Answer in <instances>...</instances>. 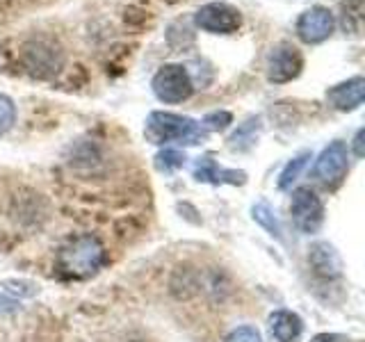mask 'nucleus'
<instances>
[{
	"label": "nucleus",
	"instance_id": "f257e3e1",
	"mask_svg": "<svg viewBox=\"0 0 365 342\" xmlns=\"http://www.w3.org/2000/svg\"><path fill=\"white\" fill-rule=\"evenodd\" d=\"M144 137L146 142L151 144H201L208 133L201 128L199 121H194L190 117H182V114H174V112H151L144 125Z\"/></svg>",
	"mask_w": 365,
	"mask_h": 342
},
{
	"label": "nucleus",
	"instance_id": "f03ea898",
	"mask_svg": "<svg viewBox=\"0 0 365 342\" xmlns=\"http://www.w3.org/2000/svg\"><path fill=\"white\" fill-rule=\"evenodd\" d=\"M106 262V249L96 237L83 235L68 242L60 249L57 256V267H60L66 276L73 279H87L91 274H96L101 265Z\"/></svg>",
	"mask_w": 365,
	"mask_h": 342
},
{
	"label": "nucleus",
	"instance_id": "7ed1b4c3",
	"mask_svg": "<svg viewBox=\"0 0 365 342\" xmlns=\"http://www.w3.org/2000/svg\"><path fill=\"white\" fill-rule=\"evenodd\" d=\"M151 89L158 100L163 103H182L192 96L194 80L182 64H165L158 68L151 80Z\"/></svg>",
	"mask_w": 365,
	"mask_h": 342
},
{
	"label": "nucleus",
	"instance_id": "20e7f679",
	"mask_svg": "<svg viewBox=\"0 0 365 342\" xmlns=\"http://www.w3.org/2000/svg\"><path fill=\"white\" fill-rule=\"evenodd\" d=\"M349 171V148L345 142H331L319 157L315 160V167H313V176L317 182H322L324 187L329 190H336L342 180H345Z\"/></svg>",
	"mask_w": 365,
	"mask_h": 342
},
{
	"label": "nucleus",
	"instance_id": "39448f33",
	"mask_svg": "<svg viewBox=\"0 0 365 342\" xmlns=\"http://www.w3.org/2000/svg\"><path fill=\"white\" fill-rule=\"evenodd\" d=\"M194 26L210 34H233L242 28V14L231 3H208L194 11Z\"/></svg>",
	"mask_w": 365,
	"mask_h": 342
},
{
	"label": "nucleus",
	"instance_id": "423d86ee",
	"mask_svg": "<svg viewBox=\"0 0 365 342\" xmlns=\"http://www.w3.org/2000/svg\"><path fill=\"white\" fill-rule=\"evenodd\" d=\"M292 222L302 233H317L324 222V203L311 187H297L290 201Z\"/></svg>",
	"mask_w": 365,
	"mask_h": 342
},
{
	"label": "nucleus",
	"instance_id": "0eeeda50",
	"mask_svg": "<svg viewBox=\"0 0 365 342\" xmlns=\"http://www.w3.org/2000/svg\"><path fill=\"white\" fill-rule=\"evenodd\" d=\"M302 68H304V55L299 53V48H294L290 43L274 46L265 62L267 80L274 85H285L290 80L299 78Z\"/></svg>",
	"mask_w": 365,
	"mask_h": 342
},
{
	"label": "nucleus",
	"instance_id": "6e6552de",
	"mask_svg": "<svg viewBox=\"0 0 365 342\" xmlns=\"http://www.w3.org/2000/svg\"><path fill=\"white\" fill-rule=\"evenodd\" d=\"M334 28H336L334 11H331L329 7H322V5L304 9L294 23L297 37H299L304 43H311V46L327 41L331 34H334Z\"/></svg>",
	"mask_w": 365,
	"mask_h": 342
},
{
	"label": "nucleus",
	"instance_id": "1a4fd4ad",
	"mask_svg": "<svg viewBox=\"0 0 365 342\" xmlns=\"http://www.w3.org/2000/svg\"><path fill=\"white\" fill-rule=\"evenodd\" d=\"M26 62H28V68L34 76L48 78V76L60 71L64 57H62V51H57L51 43L32 41L26 46Z\"/></svg>",
	"mask_w": 365,
	"mask_h": 342
},
{
	"label": "nucleus",
	"instance_id": "9d476101",
	"mask_svg": "<svg viewBox=\"0 0 365 342\" xmlns=\"http://www.w3.org/2000/svg\"><path fill=\"white\" fill-rule=\"evenodd\" d=\"M365 96V80L361 76H354L345 83L331 87L327 91V103L338 112H354L363 105Z\"/></svg>",
	"mask_w": 365,
	"mask_h": 342
},
{
	"label": "nucleus",
	"instance_id": "9b49d317",
	"mask_svg": "<svg viewBox=\"0 0 365 342\" xmlns=\"http://www.w3.org/2000/svg\"><path fill=\"white\" fill-rule=\"evenodd\" d=\"M194 178L199 182H210V185H245L247 174L237 169H224L217 165L212 155H201L194 165Z\"/></svg>",
	"mask_w": 365,
	"mask_h": 342
},
{
	"label": "nucleus",
	"instance_id": "f8f14e48",
	"mask_svg": "<svg viewBox=\"0 0 365 342\" xmlns=\"http://www.w3.org/2000/svg\"><path fill=\"white\" fill-rule=\"evenodd\" d=\"M267 328H269V342H294L302 336L304 322L299 315H294L290 311H277L269 315Z\"/></svg>",
	"mask_w": 365,
	"mask_h": 342
},
{
	"label": "nucleus",
	"instance_id": "ddd939ff",
	"mask_svg": "<svg viewBox=\"0 0 365 342\" xmlns=\"http://www.w3.org/2000/svg\"><path fill=\"white\" fill-rule=\"evenodd\" d=\"M308 260L313 262L315 271L324 274V276H338V274H340V258L334 251V247H329L327 242L315 244L313 251H311V256H308Z\"/></svg>",
	"mask_w": 365,
	"mask_h": 342
},
{
	"label": "nucleus",
	"instance_id": "4468645a",
	"mask_svg": "<svg viewBox=\"0 0 365 342\" xmlns=\"http://www.w3.org/2000/svg\"><path fill=\"white\" fill-rule=\"evenodd\" d=\"M260 128H262L260 117H249L231 137H228V146H231L233 151H247V148L256 144Z\"/></svg>",
	"mask_w": 365,
	"mask_h": 342
},
{
	"label": "nucleus",
	"instance_id": "2eb2a0df",
	"mask_svg": "<svg viewBox=\"0 0 365 342\" xmlns=\"http://www.w3.org/2000/svg\"><path fill=\"white\" fill-rule=\"evenodd\" d=\"M308 160H311V151H302L299 155H294L288 165L283 167L281 171V176H279V190H290L292 187V182L299 178V174L306 169L308 165Z\"/></svg>",
	"mask_w": 365,
	"mask_h": 342
},
{
	"label": "nucleus",
	"instance_id": "dca6fc26",
	"mask_svg": "<svg viewBox=\"0 0 365 342\" xmlns=\"http://www.w3.org/2000/svg\"><path fill=\"white\" fill-rule=\"evenodd\" d=\"M254 219L262 226V228H267V231L277 237V239H283V231H281V224L279 219L274 217V210L269 208L267 203H256L254 205Z\"/></svg>",
	"mask_w": 365,
	"mask_h": 342
},
{
	"label": "nucleus",
	"instance_id": "f3484780",
	"mask_svg": "<svg viewBox=\"0 0 365 342\" xmlns=\"http://www.w3.org/2000/svg\"><path fill=\"white\" fill-rule=\"evenodd\" d=\"M185 153L182 151H176V148H165V151H160L155 155V169L163 171V174H171V171L180 169L185 165Z\"/></svg>",
	"mask_w": 365,
	"mask_h": 342
},
{
	"label": "nucleus",
	"instance_id": "a211bd4d",
	"mask_svg": "<svg viewBox=\"0 0 365 342\" xmlns=\"http://www.w3.org/2000/svg\"><path fill=\"white\" fill-rule=\"evenodd\" d=\"M231 121H233V114H231V112L217 110V112L205 114L203 121H199V123H201V128H203L205 133H210V130L217 133V130H226L228 125H231Z\"/></svg>",
	"mask_w": 365,
	"mask_h": 342
},
{
	"label": "nucleus",
	"instance_id": "6ab92c4d",
	"mask_svg": "<svg viewBox=\"0 0 365 342\" xmlns=\"http://www.w3.org/2000/svg\"><path fill=\"white\" fill-rule=\"evenodd\" d=\"M16 123V105L9 96L0 94V135L11 130V125Z\"/></svg>",
	"mask_w": 365,
	"mask_h": 342
},
{
	"label": "nucleus",
	"instance_id": "aec40b11",
	"mask_svg": "<svg viewBox=\"0 0 365 342\" xmlns=\"http://www.w3.org/2000/svg\"><path fill=\"white\" fill-rule=\"evenodd\" d=\"M224 342H262L258 328L254 326H237L235 331H231V333L226 336Z\"/></svg>",
	"mask_w": 365,
	"mask_h": 342
},
{
	"label": "nucleus",
	"instance_id": "412c9836",
	"mask_svg": "<svg viewBox=\"0 0 365 342\" xmlns=\"http://www.w3.org/2000/svg\"><path fill=\"white\" fill-rule=\"evenodd\" d=\"M311 342H347V338L345 336H338V333H319Z\"/></svg>",
	"mask_w": 365,
	"mask_h": 342
},
{
	"label": "nucleus",
	"instance_id": "4be33fe9",
	"mask_svg": "<svg viewBox=\"0 0 365 342\" xmlns=\"http://www.w3.org/2000/svg\"><path fill=\"white\" fill-rule=\"evenodd\" d=\"M363 128L356 130V137H354V153H356V157H363Z\"/></svg>",
	"mask_w": 365,
	"mask_h": 342
},
{
	"label": "nucleus",
	"instance_id": "5701e85b",
	"mask_svg": "<svg viewBox=\"0 0 365 342\" xmlns=\"http://www.w3.org/2000/svg\"><path fill=\"white\" fill-rule=\"evenodd\" d=\"M14 306H16V301H11V299H5V296H0V308H3V311H11Z\"/></svg>",
	"mask_w": 365,
	"mask_h": 342
}]
</instances>
